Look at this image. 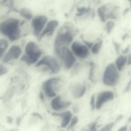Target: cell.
<instances>
[{
	"mask_svg": "<svg viewBox=\"0 0 131 131\" xmlns=\"http://www.w3.org/2000/svg\"><path fill=\"white\" fill-rule=\"evenodd\" d=\"M115 26V24L113 21H109L107 22L106 24V28L107 33L108 34H110L113 30Z\"/></svg>",
	"mask_w": 131,
	"mask_h": 131,
	"instance_id": "603a6c76",
	"label": "cell"
},
{
	"mask_svg": "<svg viewBox=\"0 0 131 131\" xmlns=\"http://www.w3.org/2000/svg\"><path fill=\"white\" fill-rule=\"evenodd\" d=\"M8 46V43L5 39L0 40V59L4 54Z\"/></svg>",
	"mask_w": 131,
	"mask_h": 131,
	"instance_id": "d6986e66",
	"label": "cell"
},
{
	"mask_svg": "<svg viewBox=\"0 0 131 131\" xmlns=\"http://www.w3.org/2000/svg\"><path fill=\"white\" fill-rule=\"evenodd\" d=\"M90 72H89V79L92 82H95V80L94 78V72L95 70L94 64L93 63H90Z\"/></svg>",
	"mask_w": 131,
	"mask_h": 131,
	"instance_id": "44dd1931",
	"label": "cell"
},
{
	"mask_svg": "<svg viewBox=\"0 0 131 131\" xmlns=\"http://www.w3.org/2000/svg\"><path fill=\"white\" fill-rule=\"evenodd\" d=\"M90 106L91 108L92 111H94L95 109V95L92 96L90 101Z\"/></svg>",
	"mask_w": 131,
	"mask_h": 131,
	"instance_id": "d4e9b609",
	"label": "cell"
},
{
	"mask_svg": "<svg viewBox=\"0 0 131 131\" xmlns=\"http://www.w3.org/2000/svg\"><path fill=\"white\" fill-rule=\"evenodd\" d=\"M60 81L59 78H53L47 79L43 83L42 89L47 96L52 98L56 96V89Z\"/></svg>",
	"mask_w": 131,
	"mask_h": 131,
	"instance_id": "52a82bcc",
	"label": "cell"
},
{
	"mask_svg": "<svg viewBox=\"0 0 131 131\" xmlns=\"http://www.w3.org/2000/svg\"><path fill=\"white\" fill-rule=\"evenodd\" d=\"M80 131H88V130L87 129H85V128H84V129H82V130H81Z\"/></svg>",
	"mask_w": 131,
	"mask_h": 131,
	"instance_id": "e575fe53",
	"label": "cell"
},
{
	"mask_svg": "<svg viewBox=\"0 0 131 131\" xmlns=\"http://www.w3.org/2000/svg\"><path fill=\"white\" fill-rule=\"evenodd\" d=\"M7 68L2 64H0V76L7 74Z\"/></svg>",
	"mask_w": 131,
	"mask_h": 131,
	"instance_id": "484cf974",
	"label": "cell"
},
{
	"mask_svg": "<svg viewBox=\"0 0 131 131\" xmlns=\"http://www.w3.org/2000/svg\"><path fill=\"white\" fill-rule=\"evenodd\" d=\"M0 33L11 41H15L21 37L20 22L14 18H9L0 23Z\"/></svg>",
	"mask_w": 131,
	"mask_h": 131,
	"instance_id": "6da1fadb",
	"label": "cell"
},
{
	"mask_svg": "<svg viewBox=\"0 0 131 131\" xmlns=\"http://www.w3.org/2000/svg\"><path fill=\"white\" fill-rule=\"evenodd\" d=\"M40 98L42 100H44V94H43V93L42 92H41L40 94Z\"/></svg>",
	"mask_w": 131,
	"mask_h": 131,
	"instance_id": "836d02e7",
	"label": "cell"
},
{
	"mask_svg": "<svg viewBox=\"0 0 131 131\" xmlns=\"http://www.w3.org/2000/svg\"><path fill=\"white\" fill-rule=\"evenodd\" d=\"M84 43L85 45V46H87V47L90 48H92V46L93 45V43L91 42H89V41H87L83 40Z\"/></svg>",
	"mask_w": 131,
	"mask_h": 131,
	"instance_id": "f1b7e54d",
	"label": "cell"
},
{
	"mask_svg": "<svg viewBox=\"0 0 131 131\" xmlns=\"http://www.w3.org/2000/svg\"><path fill=\"white\" fill-rule=\"evenodd\" d=\"M129 50H130V47H128L127 48H126V49H125V50L123 51V53L124 54L127 53H128V51H129Z\"/></svg>",
	"mask_w": 131,
	"mask_h": 131,
	"instance_id": "d6a6232c",
	"label": "cell"
},
{
	"mask_svg": "<svg viewBox=\"0 0 131 131\" xmlns=\"http://www.w3.org/2000/svg\"><path fill=\"white\" fill-rule=\"evenodd\" d=\"M20 15L28 21L31 20L33 18V15L31 12L26 8H22L19 11Z\"/></svg>",
	"mask_w": 131,
	"mask_h": 131,
	"instance_id": "ac0fdd59",
	"label": "cell"
},
{
	"mask_svg": "<svg viewBox=\"0 0 131 131\" xmlns=\"http://www.w3.org/2000/svg\"><path fill=\"white\" fill-rule=\"evenodd\" d=\"M130 1H131V0H130Z\"/></svg>",
	"mask_w": 131,
	"mask_h": 131,
	"instance_id": "d590c367",
	"label": "cell"
},
{
	"mask_svg": "<svg viewBox=\"0 0 131 131\" xmlns=\"http://www.w3.org/2000/svg\"><path fill=\"white\" fill-rule=\"evenodd\" d=\"M110 8L111 6L110 4H106L101 6L98 9V14L102 22H105L107 18H108V14L107 12Z\"/></svg>",
	"mask_w": 131,
	"mask_h": 131,
	"instance_id": "2e32d148",
	"label": "cell"
},
{
	"mask_svg": "<svg viewBox=\"0 0 131 131\" xmlns=\"http://www.w3.org/2000/svg\"><path fill=\"white\" fill-rule=\"evenodd\" d=\"M127 127L126 125H125L120 128L117 131H127Z\"/></svg>",
	"mask_w": 131,
	"mask_h": 131,
	"instance_id": "4dcf8cb0",
	"label": "cell"
},
{
	"mask_svg": "<svg viewBox=\"0 0 131 131\" xmlns=\"http://www.w3.org/2000/svg\"><path fill=\"white\" fill-rule=\"evenodd\" d=\"M131 81L128 83L127 86H126V88L124 90L125 92H129L131 89Z\"/></svg>",
	"mask_w": 131,
	"mask_h": 131,
	"instance_id": "f546056e",
	"label": "cell"
},
{
	"mask_svg": "<svg viewBox=\"0 0 131 131\" xmlns=\"http://www.w3.org/2000/svg\"><path fill=\"white\" fill-rule=\"evenodd\" d=\"M71 49L75 55L81 59L86 58L89 55V51L87 47L77 41H75L72 43Z\"/></svg>",
	"mask_w": 131,
	"mask_h": 131,
	"instance_id": "9c48e42d",
	"label": "cell"
},
{
	"mask_svg": "<svg viewBox=\"0 0 131 131\" xmlns=\"http://www.w3.org/2000/svg\"><path fill=\"white\" fill-rule=\"evenodd\" d=\"M102 44H103V41L102 40H100L94 45H93L92 48V53L94 54L98 53L102 47Z\"/></svg>",
	"mask_w": 131,
	"mask_h": 131,
	"instance_id": "ffe728a7",
	"label": "cell"
},
{
	"mask_svg": "<svg viewBox=\"0 0 131 131\" xmlns=\"http://www.w3.org/2000/svg\"><path fill=\"white\" fill-rule=\"evenodd\" d=\"M55 53L62 62L66 69H69L75 63V57L72 52L67 47L55 48Z\"/></svg>",
	"mask_w": 131,
	"mask_h": 131,
	"instance_id": "277c9868",
	"label": "cell"
},
{
	"mask_svg": "<svg viewBox=\"0 0 131 131\" xmlns=\"http://www.w3.org/2000/svg\"><path fill=\"white\" fill-rule=\"evenodd\" d=\"M114 98V95L112 92L105 91L98 94L95 102V108L98 110L101 109L103 105L107 102L112 101Z\"/></svg>",
	"mask_w": 131,
	"mask_h": 131,
	"instance_id": "30bf717a",
	"label": "cell"
},
{
	"mask_svg": "<svg viewBox=\"0 0 131 131\" xmlns=\"http://www.w3.org/2000/svg\"><path fill=\"white\" fill-rule=\"evenodd\" d=\"M86 85L79 83L74 85L72 88V93L74 98L79 99L84 96L86 91Z\"/></svg>",
	"mask_w": 131,
	"mask_h": 131,
	"instance_id": "5bb4252c",
	"label": "cell"
},
{
	"mask_svg": "<svg viewBox=\"0 0 131 131\" xmlns=\"http://www.w3.org/2000/svg\"><path fill=\"white\" fill-rule=\"evenodd\" d=\"M74 35L73 27L71 25H64L56 35L54 48L67 47L73 40Z\"/></svg>",
	"mask_w": 131,
	"mask_h": 131,
	"instance_id": "7a4b0ae2",
	"label": "cell"
},
{
	"mask_svg": "<svg viewBox=\"0 0 131 131\" xmlns=\"http://www.w3.org/2000/svg\"><path fill=\"white\" fill-rule=\"evenodd\" d=\"M22 51L17 45L12 46L2 59L4 63H8L14 60H17L21 56Z\"/></svg>",
	"mask_w": 131,
	"mask_h": 131,
	"instance_id": "8fae6325",
	"label": "cell"
},
{
	"mask_svg": "<svg viewBox=\"0 0 131 131\" xmlns=\"http://www.w3.org/2000/svg\"><path fill=\"white\" fill-rule=\"evenodd\" d=\"M58 24V21L56 20H51L47 22L42 32L38 37V40L41 41L45 36L48 37L52 35Z\"/></svg>",
	"mask_w": 131,
	"mask_h": 131,
	"instance_id": "7c38bea8",
	"label": "cell"
},
{
	"mask_svg": "<svg viewBox=\"0 0 131 131\" xmlns=\"http://www.w3.org/2000/svg\"><path fill=\"white\" fill-rule=\"evenodd\" d=\"M47 20V17L43 15H38L32 18L31 25L35 36L39 37L46 25Z\"/></svg>",
	"mask_w": 131,
	"mask_h": 131,
	"instance_id": "ba28073f",
	"label": "cell"
},
{
	"mask_svg": "<svg viewBox=\"0 0 131 131\" xmlns=\"http://www.w3.org/2000/svg\"><path fill=\"white\" fill-rule=\"evenodd\" d=\"M127 57L125 55L121 54L116 60L115 66L118 71H121L123 69L126 64Z\"/></svg>",
	"mask_w": 131,
	"mask_h": 131,
	"instance_id": "e0dca14e",
	"label": "cell"
},
{
	"mask_svg": "<svg viewBox=\"0 0 131 131\" xmlns=\"http://www.w3.org/2000/svg\"><path fill=\"white\" fill-rule=\"evenodd\" d=\"M71 104L70 101H64L61 96L55 97L51 102L52 108L55 111H59L65 109L68 107Z\"/></svg>",
	"mask_w": 131,
	"mask_h": 131,
	"instance_id": "4fadbf2b",
	"label": "cell"
},
{
	"mask_svg": "<svg viewBox=\"0 0 131 131\" xmlns=\"http://www.w3.org/2000/svg\"><path fill=\"white\" fill-rule=\"evenodd\" d=\"M114 125L115 124L114 122L108 123L105 125L99 131H111Z\"/></svg>",
	"mask_w": 131,
	"mask_h": 131,
	"instance_id": "7402d4cb",
	"label": "cell"
},
{
	"mask_svg": "<svg viewBox=\"0 0 131 131\" xmlns=\"http://www.w3.org/2000/svg\"><path fill=\"white\" fill-rule=\"evenodd\" d=\"M97 130V123H93L89 128V131H96Z\"/></svg>",
	"mask_w": 131,
	"mask_h": 131,
	"instance_id": "83f0119b",
	"label": "cell"
},
{
	"mask_svg": "<svg viewBox=\"0 0 131 131\" xmlns=\"http://www.w3.org/2000/svg\"><path fill=\"white\" fill-rule=\"evenodd\" d=\"M119 78L118 70L114 64L107 66L103 74V81L107 86H115L117 84Z\"/></svg>",
	"mask_w": 131,
	"mask_h": 131,
	"instance_id": "5b68a950",
	"label": "cell"
},
{
	"mask_svg": "<svg viewBox=\"0 0 131 131\" xmlns=\"http://www.w3.org/2000/svg\"><path fill=\"white\" fill-rule=\"evenodd\" d=\"M42 54L38 45L33 41H30L25 46L24 54L22 57L21 60L28 65H32L37 62Z\"/></svg>",
	"mask_w": 131,
	"mask_h": 131,
	"instance_id": "3957f363",
	"label": "cell"
},
{
	"mask_svg": "<svg viewBox=\"0 0 131 131\" xmlns=\"http://www.w3.org/2000/svg\"><path fill=\"white\" fill-rule=\"evenodd\" d=\"M78 121V119L77 117L75 116V117H72L70 122V124H69L68 128L70 129L73 128L74 127L76 126Z\"/></svg>",
	"mask_w": 131,
	"mask_h": 131,
	"instance_id": "cb8c5ba5",
	"label": "cell"
},
{
	"mask_svg": "<svg viewBox=\"0 0 131 131\" xmlns=\"http://www.w3.org/2000/svg\"><path fill=\"white\" fill-rule=\"evenodd\" d=\"M127 64L128 65H130L131 63V55L130 54L128 56V58H127Z\"/></svg>",
	"mask_w": 131,
	"mask_h": 131,
	"instance_id": "1f68e13d",
	"label": "cell"
},
{
	"mask_svg": "<svg viewBox=\"0 0 131 131\" xmlns=\"http://www.w3.org/2000/svg\"><path fill=\"white\" fill-rule=\"evenodd\" d=\"M36 66H44L51 74H56L60 71L61 67L57 60L52 56H45L36 64Z\"/></svg>",
	"mask_w": 131,
	"mask_h": 131,
	"instance_id": "8992f818",
	"label": "cell"
},
{
	"mask_svg": "<svg viewBox=\"0 0 131 131\" xmlns=\"http://www.w3.org/2000/svg\"><path fill=\"white\" fill-rule=\"evenodd\" d=\"M113 44L114 46L115 49V51L117 54H119L120 52V45L117 42H115L113 41Z\"/></svg>",
	"mask_w": 131,
	"mask_h": 131,
	"instance_id": "4316f807",
	"label": "cell"
},
{
	"mask_svg": "<svg viewBox=\"0 0 131 131\" xmlns=\"http://www.w3.org/2000/svg\"><path fill=\"white\" fill-rule=\"evenodd\" d=\"M55 116H59L62 118L61 126L63 128H66L70 124L72 118V114L69 111H67L62 113H54Z\"/></svg>",
	"mask_w": 131,
	"mask_h": 131,
	"instance_id": "9a60e30c",
	"label": "cell"
}]
</instances>
